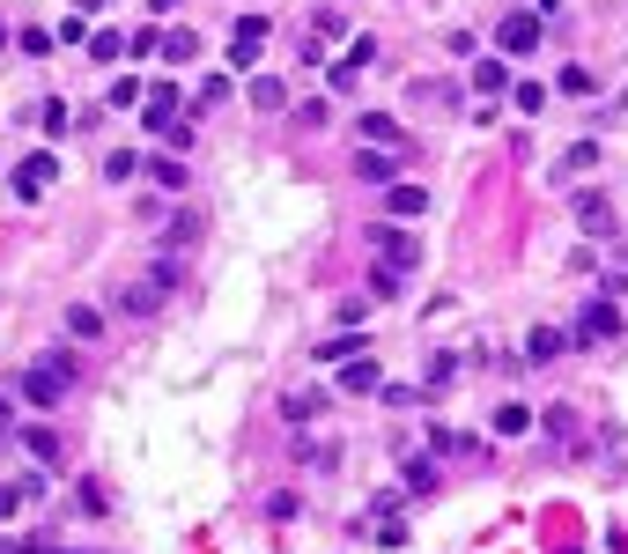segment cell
<instances>
[{"label": "cell", "mask_w": 628, "mask_h": 554, "mask_svg": "<svg viewBox=\"0 0 628 554\" xmlns=\"http://www.w3.org/2000/svg\"><path fill=\"white\" fill-rule=\"evenodd\" d=\"M259 37H230V74H259Z\"/></svg>", "instance_id": "83f0119b"}, {"label": "cell", "mask_w": 628, "mask_h": 554, "mask_svg": "<svg viewBox=\"0 0 628 554\" xmlns=\"http://www.w3.org/2000/svg\"><path fill=\"white\" fill-rule=\"evenodd\" d=\"M15 45H23L30 60H45V52H52V30H23V37H15Z\"/></svg>", "instance_id": "ee69618b"}, {"label": "cell", "mask_w": 628, "mask_h": 554, "mask_svg": "<svg viewBox=\"0 0 628 554\" xmlns=\"http://www.w3.org/2000/svg\"><path fill=\"white\" fill-rule=\"evenodd\" d=\"M363 318H370V296H340L333 303V326H363Z\"/></svg>", "instance_id": "f546056e"}, {"label": "cell", "mask_w": 628, "mask_h": 554, "mask_svg": "<svg viewBox=\"0 0 628 554\" xmlns=\"http://www.w3.org/2000/svg\"><path fill=\"white\" fill-rule=\"evenodd\" d=\"M15 422V407H8V392H0V429H8Z\"/></svg>", "instance_id": "c3c4849f"}, {"label": "cell", "mask_w": 628, "mask_h": 554, "mask_svg": "<svg viewBox=\"0 0 628 554\" xmlns=\"http://www.w3.org/2000/svg\"><path fill=\"white\" fill-rule=\"evenodd\" d=\"M385 207H392V222H414V215H429V193L422 185H385Z\"/></svg>", "instance_id": "5bb4252c"}, {"label": "cell", "mask_w": 628, "mask_h": 554, "mask_svg": "<svg viewBox=\"0 0 628 554\" xmlns=\"http://www.w3.org/2000/svg\"><path fill=\"white\" fill-rule=\"evenodd\" d=\"M23 451L37 458V466H60V436L52 429H23Z\"/></svg>", "instance_id": "4316f807"}, {"label": "cell", "mask_w": 628, "mask_h": 554, "mask_svg": "<svg viewBox=\"0 0 628 554\" xmlns=\"http://www.w3.org/2000/svg\"><path fill=\"white\" fill-rule=\"evenodd\" d=\"M67 385H74V377H60L52 362H30V370L15 377V392H23V407H37V414H52V407H60V399H67Z\"/></svg>", "instance_id": "3957f363"}, {"label": "cell", "mask_w": 628, "mask_h": 554, "mask_svg": "<svg viewBox=\"0 0 628 554\" xmlns=\"http://www.w3.org/2000/svg\"><path fill=\"white\" fill-rule=\"evenodd\" d=\"M156 303H163V281H133V289H126V311L133 318H148Z\"/></svg>", "instance_id": "f1b7e54d"}, {"label": "cell", "mask_w": 628, "mask_h": 554, "mask_svg": "<svg viewBox=\"0 0 628 554\" xmlns=\"http://www.w3.org/2000/svg\"><path fill=\"white\" fill-rule=\"evenodd\" d=\"M355 355H370V340L355 333V326H340V333L326 340V362H355Z\"/></svg>", "instance_id": "d4e9b609"}, {"label": "cell", "mask_w": 628, "mask_h": 554, "mask_svg": "<svg viewBox=\"0 0 628 554\" xmlns=\"http://www.w3.org/2000/svg\"><path fill=\"white\" fill-rule=\"evenodd\" d=\"M126 52H133V60H163V37H156V30H133Z\"/></svg>", "instance_id": "d6a6232c"}, {"label": "cell", "mask_w": 628, "mask_h": 554, "mask_svg": "<svg viewBox=\"0 0 628 554\" xmlns=\"http://www.w3.org/2000/svg\"><path fill=\"white\" fill-rule=\"evenodd\" d=\"M193 52H200V37H193V30H163V67H185Z\"/></svg>", "instance_id": "484cf974"}, {"label": "cell", "mask_w": 628, "mask_h": 554, "mask_svg": "<svg viewBox=\"0 0 628 554\" xmlns=\"http://www.w3.org/2000/svg\"><path fill=\"white\" fill-rule=\"evenodd\" d=\"M459 370H466L459 355H429V370H422V392H444V385H459Z\"/></svg>", "instance_id": "603a6c76"}, {"label": "cell", "mask_w": 628, "mask_h": 554, "mask_svg": "<svg viewBox=\"0 0 628 554\" xmlns=\"http://www.w3.org/2000/svg\"><path fill=\"white\" fill-rule=\"evenodd\" d=\"M30 495H45V473H23V481H8V488H0V518H15V510H23Z\"/></svg>", "instance_id": "d6986e66"}, {"label": "cell", "mask_w": 628, "mask_h": 554, "mask_svg": "<svg viewBox=\"0 0 628 554\" xmlns=\"http://www.w3.org/2000/svg\"><path fill=\"white\" fill-rule=\"evenodd\" d=\"M385 407H422V385H385Z\"/></svg>", "instance_id": "f6af8a7d"}, {"label": "cell", "mask_w": 628, "mask_h": 554, "mask_svg": "<svg viewBox=\"0 0 628 554\" xmlns=\"http://www.w3.org/2000/svg\"><path fill=\"white\" fill-rule=\"evenodd\" d=\"M569 8V0H532V15H562Z\"/></svg>", "instance_id": "bcb514c9"}, {"label": "cell", "mask_w": 628, "mask_h": 554, "mask_svg": "<svg viewBox=\"0 0 628 554\" xmlns=\"http://www.w3.org/2000/svg\"><path fill=\"white\" fill-rule=\"evenodd\" d=\"M540 23H547V15L510 8L503 23H496V52H503V60H532V52H540Z\"/></svg>", "instance_id": "7a4b0ae2"}, {"label": "cell", "mask_w": 628, "mask_h": 554, "mask_svg": "<svg viewBox=\"0 0 628 554\" xmlns=\"http://www.w3.org/2000/svg\"><path fill=\"white\" fill-rule=\"evenodd\" d=\"M170 119H185V97H178L170 82H148V97H141V126H148V133H163Z\"/></svg>", "instance_id": "8992f818"}, {"label": "cell", "mask_w": 628, "mask_h": 554, "mask_svg": "<svg viewBox=\"0 0 628 554\" xmlns=\"http://www.w3.org/2000/svg\"><path fill=\"white\" fill-rule=\"evenodd\" d=\"M8 45H15V30H8V23H0V52H8Z\"/></svg>", "instance_id": "681fc988"}, {"label": "cell", "mask_w": 628, "mask_h": 554, "mask_svg": "<svg viewBox=\"0 0 628 554\" xmlns=\"http://www.w3.org/2000/svg\"><path fill=\"white\" fill-rule=\"evenodd\" d=\"M104 178H141V156H133V148H111V156H104Z\"/></svg>", "instance_id": "4dcf8cb0"}, {"label": "cell", "mask_w": 628, "mask_h": 554, "mask_svg": "<svg viewBox=\"0 0 628 554\" xmlns=\"http://www.w3.org/2000/svg\"><path fill=\"white\" fill-rule=\"evenodd\" d=\"M540 429H547V436H577V414H569V407H547Z\"/></svg>", "instance_id": "d590c367"}, {"label": "cell", "mask_w": 628, "mask_h": 554, "mask_svg": "<svg viewBox=\"0 0 628 554\" xmlns=\"http://www.w3.org/2000/svg\"><path fill=\"white\" fill-rule=\"evenodd\" d=\"M510 97H518V111H525V119H532V111H540V104H547V89H540V82H518V89H510Z\"/></svg>", "instance_id": "60d3db41"}, {"label": "cell", "mask_w": 628, "mask_h": 554, "mask_svg": "<svg viewBox=\"0 0 628 554\" xmlns=\"http://www.w3.org/2000/svg\"><path fill=\"white\" fill-rule=\"evenodd\" d=\"M119 52H126L119 30H97V37H89V60H119Z\"/></svg>", "instance_id": "836d02e7"}, {"label": "cell", "mask_w": 628, "mask_h": 554, "mask_svg": "<svg viewBox=\"0 0 628 554\" xmlns=\"http://www.w3.org/2000/svg\"><path fill=\"white\" fill-rule=\"evenodd\" d=\"M399 481H407V495H429V488H436V451L399 458Z\"/></svg>", "instance_id": "9a60e30c"}, {"label": "cell", "mask_w": 628, "mask_h": 554, "mask_svg": "<svg viewBox=\"0 0 628 554\" xmlns=\"http://www.w3.org/2000/svg\"><path fill=\"white\" fill-rule=\"evenodd\" d=\"M429 451H436V458H466V451H473V436H459L451 422H429Z\"/></svg>", "instance_id": "44dd1931"}, {"label": "cell", "mask_w": 628, "mask_h": 554, "mask_svg": "<svg viewBox=\"0 0 628 554\" xmlns=\"http://www.w3.org/2000/svg\"><path fill=\"white\" fill-rule=\"evenodd\" d=\"M392 156H399V148H355V178H363V185H392Z\"/></svg>", "instance_id": "7c38bea8"}, {"label": "cell", "mask_w": 628, "mask_h": 554, "mask_svg": "<svg viewBox=\"0 0 628 554\" xmlns=\"http://www.w3.org/2000/svg\"><path fill=\"white\" fill-rule=\"evenodd\" d=\"M141 170L156 178V193H185V163H178V156H148Z\"/></svg>", "instance_id": "ffe728a7"}, {"label": "cell", "mask_w": 628, "mask_h": 554, "mask_svg": "<svg viewBox=\"0 0 628 554\" xmlns=\"http://www.w3.org/2000/svg\"><path fill=\"white\" fill-rule=\"evenodd\" d=\"M237 37H259V45H266V37H274V23H266L259 8H244V15H237Z\"/></svg>", "instance_id": "8d00e7d4"}, {"label": "cell", "mask_w": 628, "mask_h": 554, "mask_svg": "<svg viewBox=\"0 0 628 554\" xmlns=\"http://www.w3.org/2000/svg\"><path fill=\"white\" fill-rule=\"evenodd\" d=\"M67 333L74 340H97L104 333V311H97V303H67Z\"/></svg>", "instance_id": "7402d4cb"}, {"label": "cell", "mask_w": 628, "mask_h": 554, "mask_svg": "<svg viewBox=\"0 0 628 554\" xmlns=\"http://www.w3.org/2000/svg\"><path fill=\"white\" fill-rule=\"evenodd\" d=\"M577 229L584 237H614V207H606V193H577Z\"/></svg>", "instance_id": "9c48e42d"}, {"label": "cell", "mask_w": 628, "mask_h": 554, "mask_svg": "<svg viewBox=\"0 0 628 554\" xmlns=\"http://www.w3.org/2000/svg\"><path fill=\"white\" fill-rule=\"evenodd\" d=\"M584 170H599V141H569L562 163H555V178L569 185V178H584Z\"/></svg>", "instance_id": "2e32d148"}, {"label": "cell", "mask_w": 628, "mask_h": 554, "mask_svg": "<svg viewBox=\"0 0 628 554\" xmlns=\"http://www.w3.org/2000/svg\"><path fill=\"white\" fill-rule=\"evenodd\" d=\"M67 126H74V111H67L60 97H45V104H37V133H45V141H60Z\"/></svg>", "instance_id": "cb8c5ba5"}, {"label": "cell", "mask_w": 628, "mask_h": 554, "mask_svg": "<svg viewBox=\"0 0 628 554\" xmlns=\"http://www.w3.org/2000/svg\"><path fill=\"white\" fill-rule=\"evenodd\" d=\"M222 97H230V82H222V74H215V82H200V97H193V111H215Z\"/></svg>", "instance_id": "ab89813d"}, {"label": "cell", "mask_w": 628, "mask_h": 554, "mask_svg": "<svg viewBox=\"0 0 628 554\" xmlns=\"http://www.w3.org/2000/svg\"><path fill=\"white\" fill-rule=\"evenodd\" d=\"M370 237H377V266H392L399 281L422 266V237H407V229H392V222H385V229H370Z\"/></svg>", "instance_id": "277c9868"}, {"label": "cell", "mask_w": 628, "mask_h": 554, "mask_svg": "<svg viewBox=\"0 0 628 554\" xmlns=\"http://www.w3.org/2000/svg\"><path fill=\"white\" fill-rule=\"evenodd\" d=\"M52 178H60V156H52V148H37V156H23V163H15V200H37Z\"/></svg>", "instance_id": "5b68a950"}, {"label": "cell", "mask_w": 628, "mask_h": 554, "mask_svg": "<svg viewBox=\"0 0 628 554\" xmlns=\"http://www.w3.org/2000/svg\"><path fill=\"white\" fill-rule=\"evenodd\" d=\"M311 37H348V15H340V8H318V15H311Z\"/></svg>", "instance_id": "1f68e13d"}, {"label": "cell", "mask_w": 628, "mask_h": 554, "mask_svg": "<svg viewBox=\"0 0 628 554\" xmlns=\"http://www.w3.org/2000/svg\"><path fill=\"white\" fill-rule=\"evenodd\" d=\"M185 8V0H148V15H178Z\"/></svg>", "instance_id": "7dc6e473"}, {"label": "cell", "mask_w": 628, "mask_h": 554, "mask_svg": "<svg viewBox=\"0 0 628 554\" xmlns=\"http://www.w3.org/2000/svg\"><path fill=\"white\" fill-rule=\"evenodd\" d=\"M333 385H340V392H385V362H377V355H355V362H340Z\"/></svg>", "instance_id": "ba28073f"}, {"label": "cell", "mask_w": 628, "mask_h": 554, "mask_svg": "<svg viewBox=\"0 0 628 554\" xmlns=\"http://www.w3.org/2000/svg\"><path fill=\"white\" fill-rule=\"evenodd\" d=\"M621 333V296H592V303H584V311H577V326H569V348H592V340H614Z\"/></svg>", "instance_id": "6da1fadb"}, {"label": "cell", "mask_w": 628, "mask_h": 554, "mask_svg": "<svg viewBox=\"0 0 628 554\" xmlns=\"http://www.w3.org/2000/svg\"><path fill=\"white\" fill-rule=\"evenodd\" d=\"M488 429H496V436H503V444H518V436H532V429H540V414H532V407H525V399H503V407H496V414H488Z\"/></svg>", "instance_id": "52a82bcc"}, {"label": "cell", "mask_w": 628, "mask_h": 554, "mask_svg": "<svg viewBox=\"0 0 628 554\" xmlns=\"http://www.w3.org/2000/svg\"><path fill=\"white\" fill-rule=\"evenodd\" d=\"M141 97H148V89L133 82V74H119V82H111V104H119V111H126V104H141Z\"/></svg>", "instance_id": "f35d334b"}, {"label": "cell", "mask_w": 628, "mask_h": 554, "mask_svg": "<svg viewBox=\"0 0 628 554\" xmlns=\"http://www.w3.org/2000/svg\"><path fill=\"white\" fill-rule=\"evenodd\" d=\"M163 244H170V252H185V244H193V215L170 222V229H163Z\"/></svg>", "instance_id": "7bdbcfd3"}, {"label": "cell", "mask_w": 628, "mask_h": 554, "mask_svg": "<svg viewBox=\"0 0 628 554\" xmlns=\"http://www.w3.org/2000/svg\"><path fill=\"white\" fill-rule=\"evenodd\" d=\"M89 8H104V0H89Z\"/></svg>", "instance_id": "f907efd6"}, {"label": "cell", "mask_w": 628, "mask_h": 554, "mask_svg": "<svg viewBox=\"0 0 628 554\" xmlns=\"http://www.w3.org/2000/svg\"><path fill=\"white\" fill-rule=\"evenodd\" d=\"M555 89H562V97H592V74H584V67H562Z\"/></svg>", "instance_id": "e575fe53"}, {"label": "cell", "mask_w": 628, "mask_h": 554, "mask_svg": "<svg viewBox=\"0 0 628 554\" xmlns=\"http://www.w3.org/2000/svg\"><path fill=\"white\" fill-rule=\"evenodd\" d=\"M473 89H481V97L496 104L503 89H510V60H473Z\"/></svg>", "instance_id": "e0dca14e"}, {"label": "cell", "mask_w": 628, "mask_h": 554, "mask_svg": "<svg viewBox=\"0 0 628 554\" xmlns=\"http://www.w3.org/2000/svg\"><path fill=\"white\" fill-rule=\"evenodd\" d=\"M244 97H252V111H289V82H281V74H252Z\"/></svg>", "instance_id": "8fae6325"}, {"label": "cell", "mask_w": 628, "mask_h": 554, "mask_svg": "<svg viewBox=\"0 0 628 554\" xmlns=\"http://www.w3.org/2000/svg\"><path fill=\"white\" fill-rule=\"evenodd\" d=\"M163 141H170V156H178V148H193V119H170Z\"/></svg>", "instance_id": "b9f144b4"}, {"label": "cell", "mask_w": 628, "mask_h": 554, "mask_svg": "<svg viewBox=\"0 0 628 554\" xmlns=\"http://www.w3.org/2000/svg\"><path fill=\"white\" fill-rule=\"evenodd\" d=\"M363 141L370 148H407V126H399L392 111H363Z\"/></svg>", "instance_id": "4fadbf2b"}, {"label": "cell", "mask_w": 628, "mask_h": 554, "mask_svg": "<svg viewBox=\"0 0 628 554\" xmlns=\"http://www.w3.org/2000/svg\"><path fill=\"white\" fill-rule=\"evenodd\" d=\"M370 60H377V37H348V67H355V74H363Z\"/></svg>", "instance_id": "74e56055"}, {"label": "cell", "mask_w": 628, "mask_h": 554, "mask_svg": "<svg viewBox=\"0 0 628 554\" xmlns=\"http://www.w3.org/2000/svg\"><path fill=\"white\" fill-rule=\"evenodd\" d=\"M562 348H569V326H532L525 333V362H562Z\"/></svg>", "instance_id": "30bf717a"}, {"label": "cell", "mask_w": 628, "mask_h": 554, "mask_svg": "<svg viewBox=\"0 0 628 554\" xmlns=\"http://www.w3.org/2000/svg\"><path fill=\"white\" fill-rule=\"evenodd\" d=\"M318 407H326L318 392H289V399H281V422H289V429H311V422H318Z\"/></svg>", "instance_id": "ac0fdd59"}]
</instances>
